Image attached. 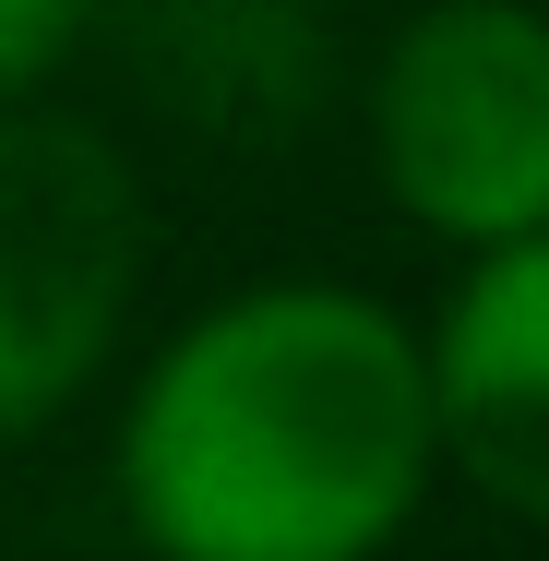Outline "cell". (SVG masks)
Listing matches in <instances>:
<instances>
[{
	"label": "cell",
	"instance_id": "277c9868",
	"mask_svg": "<svg viewBox=\"0 0 549 561\" xmlns=\"http://www.w3.org/2000/svg\"><path fill=\"white\" fill-rule=\"evenodd\" d=\"M108 48L131 72V96L216 156L299 144L334 84L311 0H108Z\"/></svg>",
	"mask_w": 549,
	"mask_h": 561
},
{
	"label": "cell",
	"instance_id": "8992f818",
	"mask_svg": "<svg viewBox=\"0 0 549 561\" xmlns=\"http://www.w3.org/2000/svg\"><path fill=\"white\" fill-rule=\"evenodd\" d=\"M96 24V0H0V108L36 84V72H60V48Z\"/></svg>",
	"mask_w": 549,
	"mask_h": 561
},
{
	"label": "cell",
	"instance_id": "5b68a950",
	"mask_svg": "<svg viewBox=\"0 0 549 561\" xmlns=\"http://www.w3.org/2000/svg\"><path fill=\"white\" fill-rule=\"evenodd\" d=\"M431 358V431L442 454L502 502L549 526V227L478 251V275L454 287Z\"/></svg>",
	"mask_w": 549,
	"mask_h": 561
},
{
	"label": "cell",
	"instance_id": "7a4b0ae2",
	"mask_svg": "<svg viewBox=\"0 0 549 561\" xmlns=\"http://www.w3.org/2000/svg\"><path fill=\"white\" fill-rule=\"evenodd\" d=\"M370 156L419 227L502 251L549 227V12L431 0L370 72Z\"/></svg>",
	"mask_w": 549,
	"mask_h": 561
},
{
	"label": "cell",
	"instance_id": "3957f363",
	"mask_svg": "<svg viewBox=\"0 0 549 561\" xmlns=\"http://www.w3.org/2000/svg\"><path fill=\"white\" fill-rule=\"evenodd\" d=\"M144 192L96 119L0 108V443L48 431L131 323Z\"/></svg>",
	"mask_w": 549,
	"mask_h": 561
},
{
	"label": "cell",
	"instance_id": "6da1fadb",
	"mask_svg": "<svg viewBox=\"0 0 549 561\" xmlns=\"http://www.w3.org/2000/svg\"><path fill=\"white\" fill-rule=\"evenodd\" d=\"M431 466V358L346 287L204 311L119 419V502L156 561H370Z\"/></svg>",
	"mask_w": 549,
	"mask_h": 561
}]
</instances>
